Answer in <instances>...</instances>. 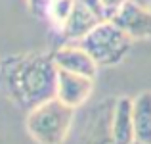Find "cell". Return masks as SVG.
Here are the masks:
<instances>
[{"mask_svg": "<svg viewBox=\"0 0 151 144\" xmlns=\"http://www.w3.org/2000/svg\"><path fill=\"white\" fill-rule=\"evenodd\" d=\"M58 73L52 52L15 54L0 63V79L8 98L25 111L55 98Z\"/></svg>", "mask_w": 151, "mask_h": 144, "instance_id": "1", "label": "cell"}, {"mask_svg": "<svg viewBox=\"0 0 151 144\" xmlns=\"http://www.w3.org/2000/svg\"><path fill=\"white\" fill-rule=\"evenodd\" d=\"M75 111L55 96L27 113V133L38 144H63L73 127Z\"/></svg>", "mask_w": 151, "mask_h": 144, "instance_id": "2", "label": "cell"}, {"mask_svg": "<svg viewBox=\"0 0 151 144\" xmlns=\"http://www.w3.org/2000/svg\"><path fill=\"white\" fill-rule=\"evenodd\" d=\"M78 44L92 56L98 65L111 67L126 58L132 46V39L115 21L103 19L82 41H78Z\"/></svg>", "mask_w": 151, "mask_h": 144, "instance_id": "3", "label": "cell"}, {"mask_svg": "<svg viewBox=\"0 0 151 144\" xmlns=\"http://www.w3.org/2000/svg\"><path fill=\"white\" fill-rule=\"evenodd\" d=\"M115 100H101L84 113L78 131V144H117L113 137Z\"/></svg>", "mask_w": 151, "mask_h": 144, "instance_id": "4", "label": "cell"}, {"mask_svg": "<svg viewBox=\"0 0 151 144\" xmlns=\"http://www.w3.org/2000/svg\"><path fill=\"white\" fill-rule=\"evenodd\" d=\"M111 21H115L132 41L151 39V8L136 0H126L113 14Z\"/></svg>", "mask_w": 151, "mask_h": 144, "instance_id": "5", "label": "cell"}, {"mask_svg": "<svg viewBox=\"0 0 151 144\" xmlns=\"http://www.w3.org/2000/svg\"><path fill=\"white\" fill-rule=\"evenodd\" d=\"M94 90V79L86 77V75L71 73V71L59 69L58 73V96L61 102H65L71 108H81L88 102Z\"/></svg>", "mask_w": 151, "mask_h": 144, "instance_id": "6", "label": "cell"}, {"mask_svg": "<svg viewBox=\"0 0 151 144\" xmlns=\"http://www.w3.org/2000/svg\"><path fill=\"white\" fill-rule=\"evenodd\" d=\"M58 69L63 71H71V73H78V75H86V77H96L98 73V63L94 62V58L84 50L81 44H65L59 46L52 52Z\"/></svg>", "mask_w": 151, "mask_h": 144, "instance_id": "7", "label": "cell"}, {"mask_svg": "<svg viewBox=\"0 0 151 144\" xmlns=\"http://www.w3.org/2000/svg\"><path fill=\"white\" fill-rule=\"evenodd\" d=\"M100 21V15L88 8L84 2L81 0H75V6H73V12L71 15L67 17V21L61 25V33L67 41H73V42H78L94 29Z\"/></svg>", "mask_w": 151, "mask_h": 144, "instance_id": "8", "label": "cell"}, {"mask_svg": "<svg viewBox=\"0 0 151 144\" xmlns=\"http://www.w3.org/2000/svg\"><path fill=\"white\" fill-rule=\"evenodd\" d=\"M113 137L117 144H134V123H132V98H115L113 110Z\"/></svg>", "mask_w": 151, "mask_h": 144, "instance_id": "9", "label": "cell"}, {"mask_svg": "<svg viewBox=\"0 0 151 144\" xmlns=\"http://www.w3.org/2000/svg\"><path fill=\"white\" fill-rule=\"evenodd\" d=\"M132 123L136 140L151 144V92L132 98Z\"/></svg>", "mask_w": 151, "mask_h": 144, "instance_id": "10", "label": "cell"}, {"mask_svg": "<svg viewBox=\"0 0 151 144\" xmlns=\"http://www.w3.org/2000/svg\"><path fill=\"white\" fill-rule=\"evenodd\" d=\"M73 6H75V0H52L48 17L61 29V25L67 21V17L73 12Z\"/></svg>", "mask_w": 151, "mask_h": 144, "instance_id": "11", "label": "cell"}, {"mask_svg": "<svg viewBox=\"0 0 151 144\" xmlns=\"http://www.w3.org/2000/svg\"><path fill=\"white\" fill-rule=\"evenodd\" d=\"M27 2H29V8L33 10L35 15H38V17H48L52 0H27Z\"/></svg>", "mask_w": 151, "mask_h": 144, "instance_id": "12", "label": "cell"}, {"mask_svg": "<svg viewBox=\"0 0 151 144\" xmlns=\"http://www.w3.org/2000/svg\"><path fill=\"white\" fill-rule=\"evenodd\" d=\"M124 2H126V0H101V6H103V10H105L107 19L113 17V14H115V12H117Z\"/></svg>", "mask_w": 151, "mask_h": 144, "instance_id": "13", "label": "cell"}, {"mask_svg": "<svg viewBox=\"0 0 151 144\" xmlns=\"http://www.w3.org/2000/svg\"><path fill=\"white\" fill-rule=\"evenodd\" d=\"M134 144H145V142H138V140H134Z\"/></svg>", "mask_w": 151, "mask_h": 144, "instance_id": "14", "label": "cell"}]
</instances>
